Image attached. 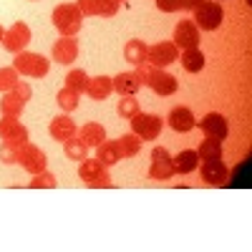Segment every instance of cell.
I'll return each instance as SVG.
<instances>
[{
	"label": "cell",
	"mask_w": 252,
	"mask_h": 252,
	"mask_svg": "<svg viewBox=\"0 0 252 252\" xmlns=\"http://www.w3.org/2000/svg\"><path fill=\"white\" fill-rule=\"evenodd\" d=\"M51 20H53V26L61 35H76L83 26V13L78 5H71V3H61L53 8L51 13Z\"/></svg>",
	"instance_id": "1"
},
{
	"label": "cell",
	"mask_w": 252,
	"mask_h": 252,
	"mask_svg": "<svg viewBox=\"0 0 252 252\" xmlns=\"http://www.w3.org/2000/svg\"><path fill=\"white\" fill-rule=\"evenodd\" d=\"M13 68L20 73V76H31V78H43L48 71H51V61L40 53H31V51H20L15 53V61H13Z\"/></svg>",
	"instance_id": "2"
},
{
	"label": "cell",
	"mask_w": 252,
	"mask_h": 252,
	"mask_svg": "<svg viewBox=\"0 0 252 252\" xmlns=\"http://www.w3.org/2000/svg\"><path fill=\"white\" fill-rule=\"evenodd\" d=\"M192 13H194V18H192L194 26L202 28V31H215L224 20V10H222V5L217 3V0H202Z\"/></svg>",
	"instance_id": "3"
},
{
	"label": "cell",
	"mask_w": 252,
	"mask_h": 252,
	"mask_svg": "<svg viewBox=\"0 0 252 252\" xmlns=\"http://www.w3.org/2000/svg\"><path fill=\"white\" fill-rule=\"evenodd\" d=\"M161 129H164V121H161V116H157V114H141V111H139V114L131 119V134H136L141 141H154V139H159Z\"/></svg>",
	"instance_id": "4"
},
{
	"label": "cell",
	"mask_w": 252,
	"mask_h": 252,
	"mask_svg": "<svg viewBox=\"0 0 252 252\" xmlns=\"http://www.w3.org/2000/svg\"><path fill=\"white\" fill-rule=\"evenodd\" d=\"M18 164L23 166L28 174H40V172H46V166H48V157H46V152L40 149V146L28 141L26 146H20Z\"/></svg>",
	"instance_id": "5"
},
{
	"label": "cell",
	"mask_w": 252,
	"mask_h": 252,
	"mask_svg": "<svg viewBox=\"0 0 252 252\" xmlns=\"http://www.w3.org/2000/svg\"><path fill=\"white\" fill-rule=\"evenodd\" d=\"M174 61H179V48L172 40H161V43L149 46V53H146V63H149V66L166 68V66H172Z\"/></svg>",
	"instance_id": "6"
},
{
	"label": "cell",
	"mask_w": 252,
	"mask_h": 252,
	"mask_svg": "<svg viewBox=\"0 0 252 252\" xmlns=\"http://www.w3.org/2000/svg\"><path fill=\"white\" fill-rule=\"evenodd\" d=\"M31 38H33V33H31L28 23L18 20V23H13L10 28H5L3 46H5V51H10V53H20V51H26V48H28Z\"/></svg>",
	"instance_id": "7"
},
{
	"label": "cell",
	"mask_w": 252,
	"mask_h": 252,
	"mask_svg": "<svg viewBox=\"0 0 252 252\" xmlns=\"http://www.w3.org/2000/svg\"><path fill=\"white\" fill-rule=\"evenodd\" d=\"M149 177L157 182H166L174 177V164H172V154L164 146H154L152 149V166H149Z\"/></svg>",
	"instance_id": "8"
},
{
	"label": "cell",
	"mask_w": 252,
	"mask_h": 252,
	"mask_svg": "<svg viewBox=\"0 0 252 252\" xmlns=\"http://www.w3.org/2000/svg\"><path fill=\"white\" fill-rule=\"evenodd\" d=\"M20 116H3L0 119V139L15 144V146H26L28 144V129L18 121Z\"/></svg>",
	"instance_id": "9"
},
{
	"label": "cell",
	"mask_w": 252,
	"mask_h": 252,
	"mask_svg": "<svg viewBox=\"0 0 252 252\" xmlns=\"http://www.w3.org/2000/svg\"><path fill=\"white\" fill-rule=\"evenodd\" d=\"M146 86H149L157 96H172L179 89V81L172 73H166L164 68H154L152 66L149 76H146Z\"/></svg>",
	"instance_id": "10"
},
{
	"label": "cell",
	"mask_w": 252,
	"mask_h": 252,
	"mask_svg": "<svg viewBox=\"0 0 252 252\" xmlns=\"http://www.w3.org/2000/svg\"><path fill=\"white\" fill-rule=\"evenodd\" d=\"M51 56L56 63H61V66H71V63L78 58V40L76 35H61L53 48H51Z\"/></svg>",
	"instance_id": "11"
},
{
	"label": "cell",
	"mask_w": 252,
	"mask_h": 252,
	"mask_svg": "<svg viewBox=\"0 0 252 252\" xmlns=\"http://www.w3.org/2000/svg\"><path fill=\"white\" fill-rule=\"evenodd\" d=\"M172 43L182 51L187 48H199V28L194 26V20H179L174 28V38Z\"/></svg>",
	"instance_id": "12"
},
{
	"label": "cell",
	"mask_w": 252,
	"mask_h": 252,
	"mask_svg": "<svg viewBox=\"0 0 252 252\" xmlns=\"http://www.w3.org/2000/svg\"><path fill=\"white\" fill-rule=\"evenodd\" d=\"M197 126L204 131V136H209V139H220V141H224L227 139V134H229V124H227V119L222 116V114H207L202 121H197Z\"/></svg>",
	"instance_id": "13"
},
{
	"label": "cell",
	"mask_w": 252,
	"mask_h": 252,
	"mask_svg": "<svg viewBox=\"0 0 252 252\" xmlns=\"http://www.w3.org/2000/svg\"><path fill=\"white\" fill-rule=\"evenodd\" d=\"M166 124H169V129H174L177 134H189L197 126V119L192 114V109L187 106H174L166 116Z\"/></svg>",
	"instance_id": "14"
},
{
	"label": "cell",
	"mask_w": 252,
	"mask_h": 252,
	"mask_svg": "<svg viewBox=\"0 0 252 252\" xmlns=\"http://www.w3.org/2000/svg\"><path fill=\"white\" fill-rule=\"evenodd\" d=\"M83 15H101V18H114L119 13V0H78L76 3Z\"/></svg>",
	"instance_id": "15"
},
{
	"label": "cell",
	"mask_w": 252,
	"mask_h": 252,
	"mask_svg": "<svg viewBox=\"0 0 252 252\" xmlns=\"http://www.w3.org/2000/svg\"><path fill=\"white\" fill-rule=\"evenodd\" d=\"M227 174H229V169L222 159H207L202 164V179L209 187H222L227 182Z\"/></svg>",
	"instance_id": "16"
},
{
	"label": "cell",
	"mask_w": 252,
	"mask_h": 252,
	"mask_svg": "<svg viewBox=\"0 0 252 252\" xmlns=\"http://www.w3.org/2000/svg\"><path fill=\"white\" fill-rule=\"evenodd\" d=\"M48 134H51V139H56V141H68L71 136L78 134V129H76V121H73L68 114H61V116H56V119L48 124Z\"/></svg>",
	"instance_id": "17"
},
{
	"label": "cell",
	"mask_w": 252,
	"mask_h": 252,
	"mask_svg": "<svg viewBox=\"0 0 252 252\" xmlns=\"http://www.w3.org/2000/svg\"><path fill=\"white\" fill-rule=\"evenodd\" d=\"M224 184L232 187V189H250L252 187V161H250V157L227 174V182Z\"/></svg>",
	"instance_id": "18"
},
{
	"label": "cell",
	"mask_w": 252,
	"mask_h": 252,
	"mask_svg": "<svg viewBox=\"0 0 252 252\" xmlns=\"http://www.w3.org/2000/svg\"><path fill=\"white\" fill-rule=\"evenodd\" d=\"M111 81H114V91H116L119 96H136V91L144 86V83L136 78V73H134V71L119 73V76H114Z\"/></svg>",
	"instance_id": "19"
},
{
	"label": "cell",
	"mask_w": 252,
	"mask_h": 252,
	"mask_svg": "<svg viewBox=\"0 0 252 252\" xmlns=\"http://www.w3.org/2000/svg\"><path fill=\"white\" fill-rule=\"evenodd\" d=\"M174 164V174H192L199 166V154L197 149H182L177 157H172Z\"/></svg>",
	"instance_id": "20"
},
{
	"label": "cell",
	"mask_w": 252,
	"mask_h": 252,
	"mask_svg": "<svg viewBox=\"0 0 252 252\" xmlns=\"http://www.w3.org/2000/svg\"><path fill=\"white\" fill-rule=\"evenodd\" d=\"M86 94L94 98V101H103L114 94V81L109 76H94L89 78V86H86Z\"/></svg>",
	"instance_id": "21"
},
{
	"label": "cell",
	"mask_w": 252,
	"mask_h": 252,
	"mask_svg": "<svg viewBox=\"0 0 252 252\" xmlns=\"http://www.w3.org/2000/svg\"><path fill=\"white\" fill-rule=\"evenodd\" d=\"M146 53H149V46H146L144 40H139V38L126 40V46H124V58L129 61L131 66H141V63H146Z\"/></svg>",
	"instance_id": "22"
},
{
	"label": "cell",
	"mask_w": 252,
	"mask_h": 252,
	"mask_svg": "<svg viewBox=\"0 0 252 252\" xmlns=\"http://www.w3.org/2000/svg\"><path fill=\"white\" fill-rule=\"evenodd\" d=\"M26 98L18 96L15 91H5V96L0 98V114L3 116H20L26 111Z\"/></svg>",
	"instance_id": "23"
},
{
	"label": "cell",
	"mask_w": 252,
	"mask_h": 252,
	"mask_svg": "<svg viewBox=\"0 0 252 252\" xmlns=\"http://www.w3.org/2000/svg\"><path fill=\"white\" fill-rule=\"evenodd\" d=\"M78 139L91 149V146H98L103 139H106V129H103L101 124H96V121H89V124H83V126H81Z\"/></svg>",
	"instance_id": "24"
},
{
	"label": "cell",
	"mask_w": 252,
	"mask_h": 252,
	"mask_svg": "<svg viewBox=\"0 0 252 252\" xmlns=\"http://www.w3.org/2000/svg\"><path fill=\"white\" fill-rule=\"evenodd\" d=\"M96 159L106 166H114V164H119L121 161V152H119V146H116V141H109V139H103L98 146H96Z\"/></svg>",
	"instance_id": "25"
},
{
	"label": "cell",
	"mask_w": 252,
	"mask_h": 252,
	"mask_svg": "<svg viewBox=\"0 0 252 252\" xmlns=\"http://www.w3.org/2000/svg\"><path fill=\"white\" fill-rule=\"evenodd\" d=\"M207 66V58L199 48H187L182 51V68L187 73H202V68Z\"/></svg>",
	"instance_id": "26"
},
{
	"label": "cell",
	"mask_w": 252,
	"mask_h": 252,
	"mask_svg": "<svg viewBox=\"0 0 252 252\" xmlns=\"http://www.w3.org/2000/svg\"><path fill=\"white\" fill-rule=\"evenodd\" d=\"M119 152H121V159H134L139 152H141V139L136 134H124L119 139H114Z\"/></svg>",
	"instance_id": "27"
},
{
	"label": "cell",
	"mask_w": 252,
	"mask_h": 252,
	"mask_svg": "<svg viewBox=\"0 0 252 252\" xmlns=\"http://www.w3.org/2000/svg\"><path fill=\"white\" fill-rule=\"evenodd\" d=\"M63 152H66V157L71 159V161H83L89 157V146L83 144L81 139H78V134L76 136H71L68 141H63Z\"/></svg>",
	"instance_id": "28"
},
{
	"label": "cell",
	"mask_w": 252,
	"mask_h": 252,
	"mask_svg": "<svg viewBox=\"0 0 252 252\" xmlns=\"http://www.w3.org/2000/svg\"><path fill=\"white\" fill-rule=\"evenodd\" d=\"M106 172V166H103L98 159H83V161H78V177L83 179V182H91V179H96L98 174H103Z\"/></svg>",
	"instance_id": "29"
},
{
	"label": "cell",
	"mask_w": 252,
	"mask_h": 252,
	"mask_svg": "<svg viewBox=\"0 0 252 252\" xmlns=\"http://www.w3.org/2000/svg\"><path fill=\"white\" fill-rule=\"evenodd\" d=\"M86 86H89V73L83 68H73L68 71L66 76V89L76 91V94H86Z\"/></svg>",
	"instance_id": "30"
},
{
	"label": "cell",
	"mask_w": 252,
	"mask_h": 252,
	"mask_svg": "<svg viewBox=\"0 0 252 252\" xmlns=\"http://www.w3.org/2000/svg\"><path fill=\"white\" fill-rule=\"evenodd\" d=\"M78 98H81V94H76V91H71V89H61V91L56 94V103L61 106L63 114L76 111V109H78Z\"/></svg>",
	"instance_id": "31"
},
{
	"label": "cell",
	"mask_w": 252,
	"mask_h": 252,
	"mask_svg": "<svg viewBox=\"0 0 252 252\" xmlns=\"http://www.w3.org/2000/svg\"><path fill=\"white\" fill-rule=\"evenodd\" d=\"M197 154H199V159H202V161H207V159H222V141H220V139H209V136H207V139L199 144Z\"/></svg>",
	"instance_id": "32"
},
{
	"label": "cell",
	"mask_w": 252,
	"mask_h": 252,
	"mask_svg": "<svg viewBox=\"0 0 252 252\" xmlns=\"http://www.w3.org/2000/svg\"><path fill=\"white\" fill-rule=\"evenodd\" d=\"M116 114L121 116V119H134L136 114H139V101H136V96H121V101L116 103Z\"/></svg>",
	"instance_id": "33"
},
{
	"label": "cell",
	"mask_w": 252,
	"mask_h": 252,
	"mask_svg": "<svg viewBox=\"0 0 252 252\" xmlns=\"http://www.w3.org/2000/svg\"><path fill=\"white\" fill-rule=\"evenodd\" d=\"M18 81H20V73H18L13 66L0 68V91H10Z\"/></svg>",
	"instance_id": "34"
},
{
	"label": "cell",
	"mask_w": 252,
	"mask_h": 252,
	"mask_svg": "<svg viewBox=\"0 0 252 252\" xmlns=\"http://www.w3.org/2000/svg\"><path fill=\"white\" fill-rule=\"evenodd\" d=\"M58 182H56V177L46 169V172H40V174H33V182H28V187L31 189H53Z\"/></svg>",
	"instance_id": "35"
},
{
	"label": "cell",
	"mask_w": 252,
	"mask_h": 252,
	"mask_svg": "<svg viewBox=\"0 0 252 252\" xmlns=\"http://www.w3.org/2000/svg\"><path fill=\"white\" fill-rule=\"evenodd\" d=\"M18 157H20V146L8 144V141L0 144V161L3 164H18Z\"/></svg>",
	"instance_id": "36"
},
{
	"label": "cell",
	"mask_w": 252,
	"mask_h": 252,
	"mask_svg": "<svg viewBox=\"0 0 252 252\" xmlns=\"http://www.w3.org/2000/svg\"><path fill=\"white\" fill-rule=\"evenodd\" d=\"M86 187H91V189H98V187H103V189H111V187H114V182H111L109 172H103V174H98L96 179L86 182Z\"/></svg>",
	"instance_id": "37"
},
{
	"label": "cell",
	"mask_w": 252,
	"mask_h": 252,
	"mask_svg": "<svg viewBox=\"0 0 252 252\" xmlns=\"http://www.w3.org/2000/svg\"><path fill=\"white\" fill-rule=\"evenodd\" d=\"M157 8L161 13H177L179 10V0H157Z\"/></svg>",
	"instance_id": "38"
},
{
	"label": "cell",
	"mask_w": 252,
	"mask_h": 252,
	"mask_svg": "<svg viewBox=\"0 0 252 252\" xmlns=\"http://www.w3.org/2000/svg\"><path fill=\"white\" fill-rule=\"evenodd\" d=\"M202 3V0H179V10H187V13H192L197 5Z\"/></svg>",
	"instance_id": "39"
},
{
	"label": "cell",
	"mask_w": 252,
	"mask_h": 252,
	"mask_svg": "<svg viewBox=\"0 0 252 252\" xmlns=\"http://www.w3.org/2000/svg\"><path fill=\"white\" fill-rule=\"evenodd\" d=\"M3 35H5V28H3V26H0V40H3Z\"/></svg>",
	"instance_id": "40"
},
{
	"label": "cell",
	"mask_w": 252,
	"mask_h": 252,
	"mask_svg": "<svg viewBox=\"0 0 252 252\" xmlns=\"http://www.w3.org/2000/svg\"><path fill=\"white\" fill-rule=\"evenodd\" d=\"M119 3H121V0H119Z\"/></svg>",
	"instance_id": "41"
}]
</instances>
